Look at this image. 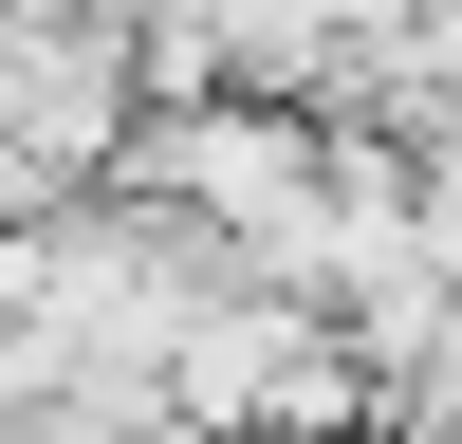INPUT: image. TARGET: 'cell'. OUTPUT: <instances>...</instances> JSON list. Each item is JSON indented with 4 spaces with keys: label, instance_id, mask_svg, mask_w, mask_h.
Segmentation results:
<instances>
[{
    "label": "cell",
    "instance_id": "obj_1",
    "mask_svg": "<svg viewBox=\"0 0 462 444\" xmlns=\"http://www.w3.org/2000/svg\"><path fill=\"white\" fill-rule=\"evenodd\" d=\"M111 185H148V204H185L241 278H296L315 296V222H333V111H296V93H148V130H130V167Z\"/></svg>",
    "mask_w": 462,
    "mask_h": 444
},
{
    "label": "cell",
    "instance_id": "obj_2",
    "mask_svg": "<svg viewBox=\"0 0 462 444\" xmlns=\"http://www.w3.org/2000/svg\"><path fill=\"white\" fill-rule=\"evenodd\" d=\"M130 130H148V56H130L111 19H74V0H56V37H37V74H19V148H37L56 185H111V167H130Z\"/></svg>",
    "mask_w": 462,
    "mask_h": 444
}]
</instances>
